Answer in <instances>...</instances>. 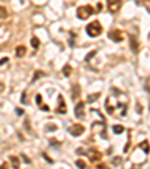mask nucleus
Returning a JSON list of instances; mask_svg holds the SVG:
<instances>
[{"instance_id":"obj_16","label":"nucleus","mask_w":150,"mask_h":169,"mask_svg":"<svg viewBox=\"0 0 150 169\" xmlns=\"http://www.w3.org/2000/svg\"><path fill=\"white\" fill-rule=\"evenodd\" d=\"M141 148L144 150V153H146V154H149V141L141 142Z\"/></svg>"},{"instance_id":"obj_6","label":"nucleus","mask_w":150,"mask_h":169,"mask_svg":"<svg viewBox=\"0 0 150 169\" xmlns=\"http://www.w3.org/2000/svg\"><path fill=\"white\" fill-rule=\"evenodd\" d=\"M87 156H89V159H90V162H99L102 159V153L101 151H98V150H89L87 151Z\"/></svg>"},{"instance_id":"obj_12","label":"nucleus","mask_w":150,"mask_h":169,"mask_svg":"<svg viewBox=\"0 0 150 169\" xmlns=\"http://www.w3.org/2000/svg\"><path fill=\"white\" fill-rule=\"evenodd\" d=\"M39 45H41L39 39H38V37H32V46H33L35 49H38V48H39Z\"/></svg>"},{"instance_id":"obj_5","label":"nucleus","mask_w":150,"mask_h":169,"mask_svg":"<svg viewBox=\"0 0 150 169\" xmlns=\"http://www.w3.org/2000/svg\"><path fill=\"white\" fill-rule=\"evenodd\" d=\"M57 114H66V103H65V99H63V96L62 94H59V97H57Z\"/></svg>"},{"instance_id":"obj_14","label":"nucleus","mask_w":150,"mask_h":169,"mask_svg":"<svg viewBox=\"0 0 150 169\" xmlns=\"http://www.w3.org/2000/svg\"><path fill=\"white\" fill-rule=\"evenodd\" d=\"M75 165H77L80 169H87V165H86L84 160H77V162H75Z\"/></svg>"},{"instance_id":"obj_11","label":"nucleus","mask_w":150,"mask_h":169,"mask_svg":"<svg viewBox=\"0 0 150 169\" xmlns=\"http://www.w3.org/2000/svg\"><path fill=\"white\" fill-rule=\"evenodd\" d=\"M9 17V12L5 6H0V18H8Z\"/></svg>"},{"instance_id":"obj_23","label":"nucleus","mask_w":150,"mask_h":169,"mask_svg":"<svg viewBox=\"0 0 150 169\" xmlns=\"http://www.w3.org/2000/svg\"><path fill=\"white\" fill-rule=\"evenodd\" d=\"M8 61V57H5V58H2V60H0V64H5Z\"/></svg>"},{"instance_id":"obj_10","label":"nucleus","mask_w":150,"mask_h":169,"mask_svg":"<svg viewBox=\"0 0 150 169\" xmlns=\"http://www.w3.org/2000/svg\"><path fill=\"white\" fill-rule=\"evenodd\" d=\"M11 163H12V168L14 169H20V160L17 156H11Z\"/></svg>"},{"instance_id":"obj_24","label":"nucleus","mask_w":150,"mask_h":169,"mask_svg":"<svg viewBox=\"0 0 150 169\" xmlns=\"http://www.w3.org/2000/svg\"><path fill=\"white\" fill-rule=\"evenodd\" d=\"M98 169H108V168H107L105 165H99V166H98Z\"/></svg>"},{"instance_id":"obj_1","label":"nucleus","mask_w":150,"mask_h":169,"mask_svg":"<svg viewBox=\"0 0 150 169\" xmlns=\"http://www.w3.org/2000/svg\"><path fill=\"white\" fill-rule=\"evenodd\" d=\"M86 32H87V35H89L90 37H96V36H99L102 33V24L99 21H92L90 24H87Z\"/></svg>"},{"instance_id":"obj_22","label":"nucleus","mask_w":150,"mask_h":169,"mask_svg":"<svg viewBox=\"0 0 150 169\" xmlns=\"http://www.w3.org/2000/svg\"><path fill=\"white\" fill-rule=\"evenodd\" d=\"M0 169H8V163H2L0 165Z\"/></svg>"},{"instance_id":"obj_4","label":"nucleus","mask_w":150,"mask_h":169,"mask_svg":"<svg viewBox=\"0 0 150 169\" xmlns=\"http://www.w3.org/2000/svg\"><path fill=\"white\" fill-rule=\"evenodd\" d=\"M68 132L72 135V136H81L84 132H86V129L83 124H72L69 129H68Z\"/></svg>"},{"instance_id":"obj_20","label":"nucleus","mask_w":150,"mask_h":169,"mask_svg":"<svg viewBox=\"0 0 150 169\" xmlns=\"http://www.w3.org/2000/svg\"><path fill=\"white\" fill-rule=\"evenodd\" d=\"M44 73H41V72H38V73H35V76H33V80H36V78H39V76H42Z\"/></svg>"},{"instance_id":"obj_18","label":"nucleus","mask_w":150,"mask_h":169,"mask_svg":"<svg viewBox=\"0 0 150 169\" xmlns=\"http://www.w3.org/2000/svg\"><path fill=\"white\" fill-rule=\"evenodd\" d=\"M36 102L39 103V105H42V97H41V94H36Z\"/></svg>"},{"instance_id":"obj_3","label":"nucleus","mask_w":150,"mask_h":169,"mask_svg":"<svg viewBox=\"0 0 150 169\" xmlns=\"http://www.w3.org/2000/svg\"><path fill=\"white\" fill-rule=\"evenodd\" d=\"M107 6L111 14H116L122 8V0H107Z\"/></svg>"},{"instance_id":"obj_9","label":"nucleus","mask_w":150,"mask_h":169,"mask_svg":"<svg viewBox=\"0 0 150 169\" xmlns=\"http://www.w3.org/2000/svg\"><path fill=\"white\" fill-rule=\"evenodd\" d=\"M15 54H17V57H24V56H26V46L18 45L17 49H15Z\"/></svg>"},{"instance_id":"obj_15","label":"nucleus","mask_w":150,"mask_h":169,"mask_svg":"<svg viewBox=\"0 0 150 169\" xmlns=\"http://www.w3.org/2000/svg\"><path fill=\"white\" fill-rule=\"evenodd\" d=\"M71 72H72L71 66H69V64H66V66L63 68V75H65V76H69V75H71Z\"/></svg>"},{"instance_id":"obj_13","label":"nucleus","mask_w":150,"mask_h":169,"mask_svg":"<svg viewBox=\"0 0 150 169\" xmlns=\"http://www.w3.org/2000/svg\"><path fill=\"white\" fill-rule=\"evenodd\" d=\"M112 130H114V133H117V135H119V133H122V132L125 130V129H123V126H120V124H116L114 127H112Z\"/></svg>"},{"instance_id":"obj_17","label":"nucleus","mask_w":150,"mask_h":169,"mask_svg":"<svg viewBox=\"0 0 150 169\" xmlns=\"http://www.w3.org/2000/svg\"><path fill=\"white\" fill-rule=\"evenodd\" d=\"M99 97V93H96V94H90V97H89V100L92 102V100H95V99H98Z\"/></svg>"},{"instance_id":"obj_21","label":"nucleus","mask_w":150,"mask_h":169,"mask_svg":"<svg viewBox=\"0 0 150 169\" xmlns=\"http://www.w3.org/2000/svg\"><path fill=\"white\" fill-rule=\"evenodd\" d=\"M21 102H27V97H26V93H23V97H21Z\"/></svg>"},{"instance_id":"obj_7","label":"nucleus","mask_w":150,"mask_h":169,"mask_svg":"<svg viewBox=\"0 0 150 169\" xmlns=\"http://www.w3.org/2000/svg\"><path fill=\"white\" fill-rule=\"evenodd\" d=\"M108 37L111 39L112 42H122L123 41V32L120 30H112L108 33Z\"/></svg>"},{"instance_id":"obj_2","label":"nucleus","mask_w":150,"mask_h":169,"mask_svg":"<svg viewBox=\"0 0 150 169\" xmlns=\"http://www.w3.org/2000/svg\"><path fill=\"white\" fill-rule=\"evenodd\" d=\"M93 14H95V9L90 5H84V6H80L77 9V17L80 20H87V18H90Z\"/></svg>"},{"instance_id":"obj_19","label":"nucleus","mask_w":150,"mask_h":169,"mask_svg":"<svg viewBox=\"0 0 150 169\" xmlns=\"http://www.w3.org/2000/svg\"><path fill=\"white\" fill-rule=\"evenodd\" d=\"M5 90V84H3V81H0V93H2Z\"/></svg>"},{"instance_id":"obj_8","label":"nucleus","mask_w":150,"mask_h":169,"mask_svg":"<svg viewBox=\"0 0 150 169\" xmlns=\"http://www.w3.org/2000/svg\"><path fill=\"white\" fill-rule=\"evenodd\" d=\"M84 102H78L77 106H75V115H77V118H83L84 117Z\"/></svg>"}]
</instances>
